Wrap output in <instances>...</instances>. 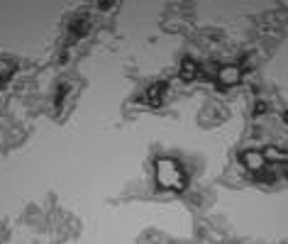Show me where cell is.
<instances>
[{
	"label": "cell",
	"instance_id": "cell-4",
	"mask_svg": "<svg viewBox=\"0 0 288 244\" xmlns=\"http://www.w3.org/2000/svg\"><path fill=\"white\" fill-rule=\"evenodd\" d=\"M166 88H169L166 83H154V86L149 88V93H147V103H149V105H159V103H161V95L166 93Z\"/></svg>",
	"mask_w": 288,
	"mask_h": 244
},
{
	"label": "cell",
	"instance_id": "cell-2",
	"mask_svg": "<svg viewBox=\"0 0 288 244\" xmlns=\"http://www.w3.org/2000/svg\"><path fill=\"white\" fill-rule=\"evenodd\" d=\"M242 159H244L247 169H252V171H259V169H264V166H266V156H264L262 152H254V149L244 152V154H242Z\"/></svg>",
	"mask_w": 288,
	"mask_h": 244
},
{
	"label": "cell",
	"instance_id": "cell-1",
	"mask_svg": "<svg viewBox=\"0 0 288 244\" xmlns=\"http://www.w3.org/2000/svg\"><path fill=\"white\" fill-rule=\"evenodd\" d=\"M154 176H156V183L166 191H183L186 188V174L174 159H159Z\"/></svg>",
	"mask_w": 288,
	"mask_h": 244
},
{
	"label": "cell",
	"instance_id": "cell-3",
	"mask_svg": "<svg viewBox=\"0 0 288 244\" xmlns=\"http://www.w3.org/2000/svg\"><path fill=\"white\" fill-rule=\"evenodd\" d=\"M240 76H242V71H240L237 66H225V68L220 71V81H222L225 86L237 83V81H240Z\"/></svg>",
	"mask_w": 288,
	"mask_h": 244
},
{
	"label": "cell",
	"instance_id": "cell-5",
	"mask_svg": "<svg viewBox=\"0 0 288 244\" xmlns=\"http://www.w3.org/2000/svg\"><path fill=\"white\" fill-rule=\"evenodd\" d=\"M264 156H266V161L271 159V161H286L288 164V152H279L276 147H269V149L264 152Z\"/></svg>",
	"mask_w": 288,
	"mask_h": 244
},
{
	"label": "cell",
	"instance_id": "cell-6",
	"mask_svg": "<svg viewBox=\"0 0 288 244\" xmlns=\"http://www.w3.org/2000/svg\"><path fill=\"white\" fill-rule=\"evenodd\" d=\"M196 73H198L196 64H193V61H186V64H183V68H181V76H183L186 81H191V78H193Z\"/></svg>",
	"mask_w": 288,
	"mask_h": 244
},
{
	"label": "cell",
	"instance_id": "cell-7",
	"mask_svg": "<svg viewBox=\"0 0 288 244\" xmlns=\"http://www.w3.org/2000/svg\"><path fill=\"white\" fill-rule=\"evenodd\" d=\"M284 120H286V122H288V112H284Z\"/></svg>",
	"mask_w": 288,
	"mask_h": 244
}]
</instances>
